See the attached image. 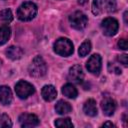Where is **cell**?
Masks as SVG:
<instances>
[{"label": "cell", "mask_w": 128, "mask_h": 128, "mask_svg": "<svg viewBox=\"0 0 128 128\" xmlns=\"http://www.w3.org/2000/svg\"><path fill=\"white\" fill-rule=\"evenodd\" d=\"M37 14V6L32 2L22 3L17 10V17L21 21H30Z\"/></svg>", "instance_id": "6da1fadb"}, {"label": "cell", "mask_w": 128, "mask_h": 128, "mask_svg": "<svg viewBox=\"0 0 128 128\" xmlns=\"http://www.w3.org/2000/svg\"><path fill=\"white\" fill-rule=\"evenodd\" d=\"M28 71H29L30 76H32V77H36V78L43 77L47 72V65H46L44 59L41 56H36L32 60L30 66L28 68Z\"/></svg>", "instance_id": "7a4b0ae2"}, {"label": "cell", "mask_w": 128, "mask_h": 128, "mask_svg": "<svg viewBox=\"0 0 128 128\" xmlns=\"http://www.w3.org/2000/svg\"><path fill=\"white\" fill-rule=\"evenodd\" d=\"M53 47H54V51L58 55H61V56H64V57L70 56L74 51L72 42L67 38H59V39H57L56 42L54 43Z\"/></svg>", "instance_id": "3957f363"}, {"label": "cell", "mask_w": 128, "mask_h": 128, "mask_svg": "<svg viewBox=\"0 0 128 128\" xmlns=\"http://www.w3.org/2000/svg\"><path fill=\"white\" fill-rule=\"evenodd\" d=\"M69 22L70 25L76 29V30H82L84 29L87 24H88V18L87 16L81 12V11H76L74 13H72L69 16Z\"/></svg>", "instance_id": "277c9868"}, {"label": "cell", "mask_w": 128, "mask_h": 128, "mask_svg": "<svg viewBox=\"0 0 128 128\" xmlns=\"http://www.w3.org/2000/svg\"><path fill=\"white\" fill-rule=\"evenodd\" d=\"M15 92L17 96L21 99H26L30 95H32L35 92L34 86L30 84L29 82H26L24 80H20L15 85Z\"/></svg>", "instance_id": "5b68a950"}, {"label": "cell", "mask_w": 128, "mask_h": 128, "mask_svg": "<svg viewBox=\"0 0 128 128\" xmlns=\"http://www.w3.org/2000/svg\"><path fill=\"white\" fill-rule=\"evenodd\" d=\"M119 28L118 21L114 18H106L101 23V29L106 36H114Z\"/></svg>", "instance_id": "8992f818"}, {"label": "cell", "mask_w": 128, "mask_h": 128, "mask_svg": "<svg viewBox=\"0 0 128 128\" xmlns=\"http://www.w3.org/2000/svg\"><path fill=\"white\" fill-rule=\"evenodd\" d=\"M101 64H102L101 56L99 54H93L92 56H90V58L86 62V68L92 74L97 75L101 70Z\"/></svg>", "instance_id": "52a82bcc"}, {"label": "cell", "mask_w": 128, "mask_h": 128, "mask_svg": "<svg viewBox=\"0 0 128 128\" xmlns=\"http://www.w3.org/2000/svg\"><path fill=\"white\" fill-rule=\"evenodd\" d=\"M19 124L21 127H35L38 126L40 121L39 118L34 114L23 113L19 116Z\"/></svg>", "instance_id": "ba28073f"}, {"label": "cell", "mask_w": 128, "mask_h": 128, "mask_svg": "<svg viewBox=\"0 0 128 128\" xmlns=\"http://www.w3.org/2000/svg\"><path fill=\"white\" fill-rule=\"evenodd\" d=\"M68 78H69V80H71L72 82H75V83L82 82V80L84 78V73H83L82 67L80 65H74V66H72L69 69Z\"/></svg>", "instance_id": "9c48e42d"}, {"label": "cell", "mask_w": 128, "mask_h": 128, "mask_svg": "<svg viewBox=\"0 0 128 128\" xmlns=\"http://www.w3.org/2000/svg\"><path fill=\"white\" fill-rule=\"evenodd\" d=\"M101 109L105 115L111 116L114 114L116 110V102L112 98H109V97L104 98L101 101Z\"/></svg>", "instance_id": "30bf717a"}, {"label": "cell", "mask_w": 128, "mask_h": 128, "mask_svg": "<svg viewBox=\"0 0 128 128\" xmlns=\"http://www.w3.org/2000/svg\"><path fill=\"white\" fill-rule=\"evenodd\" d=\"M42 97L45 101H52L57 96V91L53 85H45L41 90Z\"/></svg>", "instance_id": "8fae6325"}, {"label": "cell", "mask_w": 128, "mask_h": 128, "mask_svg": "<svg viewBox=\"0 0 128 128\" xmlns=\"http://www.w3.org/2000/svg\"><path fill=\"white\" fill-rule=\"evenodd\" d=\"M12 101V92L8 86H0V103L9 105Z\"/></svg>", "instance_id": "7c38bea8"}, {"label": "cell", "mask_w": 128, "mask_h": 128, "mask_svg": "<svg viewBox=\"0 0 128 128\" xmlns=\"http://www.w3.org/2000/svg\"><path fill=\"white\" fill-rule=\"evenodd\" d=\"M83 110L85 112L86 115L88 116H91V117H94L97 115V106H96V101L93 100V99H88L85 103H84V106H83Z\"/></svg>", "instance_id": "4fadbf2b"}, {"label": "cell", "mask_w": 128, "mask_h": 128, "mask_svg": "<svg viewBox=\"0 0 128 128\" xmlns=\"http://www.w3.org/2000/svg\"><path fill=\"white\" fill-rule=\"evenodd\" d=\"M5 54L11 60H18V59H20L22 57L23 50L20 47H17V46H10L9 48L6 49Z\"/></svg>", "instance_id": "5bb4252c"}, {"label": "cell", "mask_w": 128, "mask_h": 128, "mask_svg": "<svg viewBox=\"0 0 128 128\" xmlns=\"http://www.w3.org/2000/svg\"><path fill=\"white\" fill-rule=\"evenodd\" d=\"M55 110L58 114L64 115V114L70 113L72 111V107L68 102H66L64 100H59L55 105Z\"/></svg>", "instance_id": "9a60e30c"}, {"label": "cell", "mask_w": 128, "mask_h": 128, "mask_svg": "<svg viewBox=\"0 0 128 128\" xmlns=\"http://www.w3.org/2000/svg\"><path fill=\"white\" fill-rule=\"evenodd\" d=\"M62 93L64 96H66L67 98H70V99H74L78 95L77 89L70 83H67L62 87Z\"/></svg>", "instance_id": "2e32d148"}, {"label": "cell", "mask_w": 128, "mask_h": 128, "mask_svg": "<svg viewBox=\"0 0 128 128\" xmlns=\"http://www.w3.org/2000/svg\"><path fill=\"white\" fill-rule=\"evenodd\" d=\"M10 34H11V30L8 26L4 25V26L0 27V46L5 44L8 41Z\"/></svg>", "instance_id": "e0dca14e"}, {"label": "cell", "mask_w": 128, "mask_h": 128, "mask_svg": "<svg viewBox=\"0 0 128 128\" xmlns=\"http://www.w3.org/2000/svg\"><path fill=\"white\" fill-rule=\"evenodd\" d=\"M91 50V42L89 40H85L79 47L78 53L81 57H85L86 55H88V53Z\"/></svg>", "instance_id": "ac0fdd59"}, {"label": "cell", "mask_w": 128, "mask_h": 128, "mask_svg": "<svg viewBox=\"0 0 128 128\" xmlns=\"http://www.w3.org/2000/svg\"><path fill=\"white\" fill-rule=\"evenodd\" d=\"M55 126L60 127V128H72L73 127V123L71 122L70 118H59L56 119L55 121Z\"/></svg>", "instance_id": "d6986e66"}, {"label": "cell", "mask_w": 128, "mask_h": 128, "mask_svg": "<svg viewBox=\"0 0 128 128\" xmlns=\"http://www.w3.org/2000/svg\"><path fill=\"white\" fill-rule=\"evenodd\" d=\"M103 10V0H93L92 2V13L99 15Z\"/></svg>", "instance_id": "ffe728a7"}, {"label": "cell", "mask_w": 128, "mask_h": 128, "mask_svg": "<svg viewBox=\"0 0 128 128\" xmlns=\"http://www.w3.org/2000/svg\"><path fill=\"white\" fill-rule=\"evenodd\" d=\"M12 126V121L10 117L5 114L0 112V127H11Z\"/></svg>", "instance_id": "44dd1931"}, {"label": "cell", "mask_w": 128, "mask_h": 128, "mask_svg": "<svg viewBox=\"0 0 128 128\" xmlns=\"http://www.w3.org/2000/svg\"><path fill=\"white\" fill-rule=\"evenodd\" d=\"M0 18L4 22L9 23V22H11L13 20V14H12L10 9H4V10H2L0 12Z\"/></svg>", "instance_id": "7402d4cb"}, {"label": "cell", "mask_w": 128, "mask_h": 128, "mask_svg": "<svg viewBox=\"0 0 128 128\" xmlns=\"http://www.w3.org/2000/svg\"><path fill=\"white\" fill-rule=\"evenodd\" d=\"M105 7L108 12H114L117 7L116 0H105Z\"/></svg>", "instance_id": "603a6c76"}, {"label": "cell", "mask_w": 128, "mask_h": 128, "mask_svg": "<svg viewBox=\"0 0 128 128\" xmlns=\"http://www.w3.org/2000/svg\"><path fill=\"white\" fill-rule=\"evenodd\" d=\"M117 59H118V61H119L121 64H123L124 66H127V64H128V56H127L126 54L119 55Z\"/></svg>", "instance_id": "cb8c5ba5"}, {"label": "cell", "mask_w": 128, "mask_h": 128, "mask_svg": "<svg viewBox=\"0 0 128 128\" xmlns=\"http://www.w3.org/2000/svg\"><path fill=\"white\" fill-rule=\"evenodd\" d=\"M118 47L122 50H127L128 48V43H127V40L126 39H120L118 41Z\"/></svg>", "instance_id": "d4e9b609"}, {"label": "cell", "mask_w": 128, "mask_h": 128, "mask_svg": "<svg viewBox=\"0 0 128 128\" xmlns=\"http://www.w3.org/2000/svg\"><path fill=\"white\" fill-rule=\"evenodd\" d=\"M102 126H103V127H114L115 125H114L113 123H111V122H109V121H108V122H105Z\"/></svg>", "instance_id": "484cf974"}, {"label": "cell", "mask_w": 128, "mask_h": 128, "mask_svg": "<svg viewBox=\"0 0 128 128\" xmlns=\"http://www.w3.org/2000/svg\"><path fill=\"white\" fill-rule=\"evenodd\" d=\"M123 16H124V22H125V23L127 24V23H128V20H127V16H128V12H127V11H125V12H124V15H123Z\"/></svg>", "instance_id": "4316f807"}, {"label": "cell", "mask_w": 128, "mask_h": 128, "mask_svg": "<svg viewBox=\"0 0 128 128\" xmlns=\"http://www.w3.org/2000/svg\"><path fill=\"white\" fill-rule=\"evenodd\" d=\"M86 2V0H79V4H84Z\"/></svg>", "instance_id": "83f0119b"}]
</instances>
